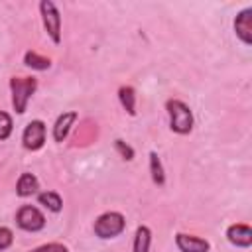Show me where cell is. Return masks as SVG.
<instances>
[{
	"instance_id": "obj_1",
	"label": "cell",
	"mask_w": 252,
	"mask_h": 252,
	"mask_svg": "<svg viewBox=\"0 0 252 252\" xmlns=\"http://www.w3.org/2000/svg\"><path fill=\"white\" fill-rule=\"evenodd\" d=\"M10 89H12V104H14L16 112L24 114L30 96L37 89L35 77H12L10 79Z\"/></svg>"
},
{
	"instance_id": "obj_2",
	"label": "cell",
	"mask_w": 252,
	"mask_h": 252,
	"mask_svg": "<svg viewBox=\"0 0 252 252\" xmlns=\"http://www.w3.org/2000/svg\"><path fill=\"white\" fill-rule=\"evenodd\" d=\"M165 108H167V112H169L171 130L177 132V134H189L191 128H193V114H191L189 106H187L183 100L171 98V100H167Z\"/></svg>"
},
{
	"instance_id": "obj_3",
	"label": "cell",
	"mask_w": 252,
	"mask_h": 252,
	"mask_svg": "<svg viewBox=\"0 0 252 252\" xmlns=\"http://www.w3.org/2000/svg\"><path fill=\"white\" fill-rule=\"evenodd\" d=\"M124 226H126L124 217L116 211H110V213L100 215L94 220V234L98 238H114L124 230Z\"/></svg>"
},
{
	"instance_id": "obj_4",
	"label": "cell",
	"mask_w": 252,
	"mask_h": 252,
	"mask_svg": "<svg viewBox=\"0 0 252 252\" xmlns=\"http://www.w3.org/2000/svg\"><path fill=\"white\" fill-rule=\"evenodd\" d=\"M39 10H41V20H43L45 32L49 33V37L55 43H59L61 41V16H59L57 6L51 0H41Z\"/></svg>"
},
{
	"instance_id": "obj_5",
	"label": "cell",
	"mask_w": 252,
	"mask_h": 252,
	"mask_svg": "<svg viewBox=\"0 0 252 252\" xmlns=\"http://www.w3.org/2000/svg\"><path fill=\"white\" fill-rule=\"evenodd\" d=\"M16 222L20 228L35 232V230H41L45 226V217L41 215L39 209H35L32 205H24L16 215Z\"/></svg>"
},
{
	"instance_id": "obj_6",
	"label": "cell",
	"mask_w": 252,
	"mask_h": 252,
	"mask_svg": "<svg viewBox=\"0 0 252 252\" xmlns=\"http://www.w3.org/2000/svg\"><path fill=\"white\" fill-rule=\"evenodd\" d=\"M22 142H24V148H28L32 152L39 150L45 142V124L41 120H32L24 130Z\"/></svg>"
},
{
	"instance_id": "obj_7",
	"label": "cell",
	"mask_w": 252,
	"mask_h": 252,
	"mask_svg": "<svg viewBox=\"0 0 252 252\" xmlns=\"http://www.w3.org/2000/svg\"><path fill=\"white\" fill-rule=\"evenodd\" d=\"M234 32H236V35L246 45L252 43V8H244L236 16V20H234Z\"/></svg>"
},
{
	"instance_id": "obj_8",
	"label": "cell",
	"mask_w": 252,
	"mask_h": 252,
	"mask_svg": "<svg viewBox=\"0 0 252 252\" xmlns=\"http://www.w3.org/2000/svg\"><path fill=\"white\" fill-rule=\"evenodd\" d=\"M226 238L234 246L248 248L252 244V228L248 224H230L226 230Z\"/></svg>"
},
{
	"instance_id": "obj_9",
	"label": "cell",
	"mask_w": 252,
	"mask_h": 252,
	"mask_svg": "<svg viewBox=\"0 0 252 252\" xmlns=\"http://www.w3.org/2000/svg\"><path fill=\"white\" fill-rule=\"evenodd\" d=\"M175 242L181 252H209V248H211L207 240L193 236V234H183V232H179L175 236Z\"/></svg>"
},
{
	"instance_id": "obj_10",
	"label": "cell",
	"mask_w": 252,
	"mask_h": 252,
	"mask_svg": "<svg viewBox=\"0 0 252 252\" xmlns=\"http://www.w3.org/2000/svg\"><path fill=\"white\" fill-rule=\"evenodd\" d=\"M77 120V112H63L57 120H55V126H53V138H55V142H63L65 138H67V134H69V130H71V126H73V122Z\"/></svg>"
},
{
	"instance_id": "obj_11",
	"label": "cell",
	"mask_w": 252,
	"mask_h": 252,
	"mask_svg": "<svg viewBox=\"0 0 252 252\" xmlns=\"http://www.w3.org/2000/svg\"><path fill=\"white\" fill-rule=\"evenodd\" d=\"M37 187H39V183L33 173H22L18 179V185H16V193L20 197H30L37 191Z\"/></svg>"
},
{
	"instance_id": "obj_12",
	"label": "cell",
	"mask_w": 252,
	"mask_h": 252,
	"mask_svg": "<svg viewBox=\"0 0 252 252\" xmlns=\"http://www.w3.org/2000/svg\"><path fill=\"white\" fill-rule=\"evenodd\" d=\"M150 242H152V232L148 226H138L136 228V236H134V248L132 252H148L150 250Z\"/></svg>"
},
{
	"instance_id": "obj_13",
	"label": "cell",
	"mask_w": 252,
	"mask_h": 252,
	"mask_svg": "<svg viewBox=\"0 0 252 252\" xmlns=\"http://www.w3.org/2000/svg\"><path fill=\"white\" fill-rule=\"evenodd\" d=\"M118 98H120L124 110H126L130 116H134V114H136V93H134V89H132V87H122V89L118 91Z\"/></svg>"
},
{
	"instance_id": "obj_14",
	"label": "cell",
	"mask_w": 252,
	"mask_h": 252,
	"mask_svg": "<svg viewBox=\"0 0 252 252\" xmlns=\"http://www.w3.org/2000/svg\"><path fill=\"white\" fill-rule=\"evenodd\" d=\"M150 173L156 185H163L165 183V173H163V165L159 161V156L156 152L150 154Z\"/></svg>"
},
{
	"instance_id": "obj_15",
	"label": "cell",
	"mask_w": 252,
	"mask_h": 252,
	"mask_svg": "<svg viewBox=\"0 0 252 252\" xmlns=\"http://www.w3.org/2000/svg\"><path fill=\"white\" fill-rule=\"evenodd\" d=\"M37 201L43 205V207H47L49 211H53V213H59L61 211V197L57 195V193H53V191H43V193H39V197H37Z\"/></svg>"
},
{
	"instance_id": "obj_16",
	"label": "cell",
	"mask_w": 252,
	"mask_h": 252,
	"mask_svg": "<svg viewBox=\"0 0 252 252\" xmlns=\"http://www.w3.org/2000/svg\"><path fill=\"white\" fill-rule=\"evenodd\" d=\"M24 61H26L28 67H32V69H39V71H43V69H47V67L51 65V61H49L47 57H41V55H37L35 51H28L26 57H24Z\"/></svg>"
},
{
	"instance_id": "obj_17",
	"label": "cell",
	"mask_w": 252,
	"mask_h": 252,
	"mask_svg": "<svg viewBox=\"0 0 252 252\" xmlns=\"http://www.w3.org/2000/svg\"><path fill=\"white\" fill-rule=\"evenodd\" d=\"M12 134V118L10 114L0 110V140H6Z\"/></svg>"
},
{
	"instance_id": "obj_18",
	"label": "cell",
	"mask_w": 252,
	"mask_h": 252,
	"mask_svg": "<svg viewBox=\"0 0 252 252\" xmlns=\"http://www.w3.org/2000/svg\"><path fill=\"white\" fill-rule=\"evenodd\" d=\"M12 240H14V236H12V230H10V228H6V226H0V250H6V248H10Z\"/></svg>"
},
{
	"instance_id": "obj_19",
	"label": "cell",
	"mask_w": 252,
	"mask_h": 252,
	"mask_svg": "<svg viewBox=\"0 0 252 252\" xmlns=\"http://www.w3.org/2000/svg\"><path fill=\"white\" fill-rule=\"evenodd\" d=\"M30 252H69L63 244H59V242H49V244H43V246H39V248H33V250H30Z\"/></svg>"
},
{
	"instance_id": "obj_20",
	"label": "cell",
	"mask_w": 252,
	"mask_h": 252,
	"mask_svg": "<svg viewBox=\"0 0 252 252\" xmlns=\"http://www.w3.org/2000/svg\"><path fill=\"white\" fill-rule=\"evenodd\" d=\"M114 146H116V150L120 152V156H122L124 159H128V161H130V159L134 158V150H132L128 144H124L122 140H114Z\"/></svg>"
}]
</instances>
